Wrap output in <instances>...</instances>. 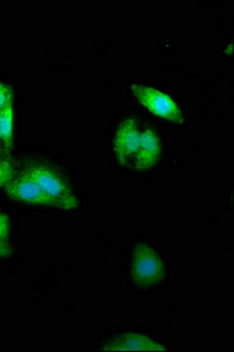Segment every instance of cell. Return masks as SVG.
<instances>
[{
    "mask_svg": "<svg viewBox=\"0 0 234 352\" xmlns=\"http://www.w3.org/2000/svg\"><path fill=\"white\" fill-rule=\"evenodd\" d=\"M23 172L36 181L38 186L59 204L61 209L74 210L77 208L79 202L69 182L65 180L64 176H61L50 166L31 164Z\"/></svg>",
    "mask_w": 234,
    "mask_h": 352,
    "instance_id": "cell-1",
    "label": "cell"
},
{
    "mask_svg": "<svg viewBox=\"0 0 234 352\" xmlns=\"http://www.w3.org/2000/svg\"><path fill=\"white\" fill-rule=\"evenodd\" d=\"M129 272L134 283L151 288L162 283L166 274L165 264L149 244L138 243L134 249Z\"/></svg>",
    "mask_w": 234,
    "mask_h": 352,
    "instance_id": "cell-2",
    "label": "cell"
},
{
    "mask_svg": "<svg viewBox=\"0 0 234 352\" xmlns=\"http://www.w3.org/2000/svg\"><path fill=\"white\" fill-rule=\"evenodd\" d=\"M131 91L138 101L154 116L173 124L185 122V116L177 102L162 91L139 84L131 85Z\"/></svg>",
    "mask_w": 234,
    "mask_h": 352,
    "instance_id": "cell-3",
    "label": "cell"
},
{
    "mask_svg": "<svg viewBox=\"0 0 234 352\" xmlns=\"http://www.w3.org/2000/svg\"><path fill=\"white\" fill-rule=\"evenodd\" d=\"M5 190L8 197L13 200L21 201L24 204H34V206H44L59 208V204L50 197L43 189L38 186L36 181L21 172L19 175L13 176L8 184H5Z\"/></svg>",
    "mask_w": 234,
    "mask_h": 352,
    "instance_id": "cell-4",
    "label": "cell"
},
{
    "mask_svg": "<svg viewBox=\"0 0 234 352\" xmlns=\"http://www.w3.org/2000/svg\"><path fill=\"white\" fill-rule=\"evenodd\" d=\"M139 140L140 129L137 121L129 118L120 122L114 134V155L119 164L129 166L131 160H134L139 146Z\"/></svg>",
    "mask_w": 234,
    "mask_h": 352,
    "instance_id": "cell-5",
    "label": "cell"
},
{
    "mask_svg": "<svg viewBox=\"0 0 234 352\" xmlns=\"http://www.w3.org/2000/svg\"><path fill=\"white\" fill-rule=\"evenodd\" d=\"M105 351H169L170 349L152 337L139 332H124L104 344Z\"/></svg>",
    "mask_w": 234,
    "mask_h": 352,
    "instance_id": "cell-6",
    "label": "cell"
},
{
    "mask_svg": "<svg viewBox=\"0 0 234 352\" xmlns=\"http://www.w3.org/2000/svg\"><path fill=\"white\" fill-rule=\"evenodd\" d=\"M162 144L158 133L152 127H144L140 131V140L137 153L134 157V168L138 170H149L160 160Z\"/></svg>",
    "mask_w": 234,
    "mask_h": 352,
    "instance_id": "cell-7",
    "label": "cell"
},
{
    "mask_svg": "<svg viewBox=\"0 0 234 352\" xmlns=\"http://www.w3.org/2000/svg\"><path fill=\"white\" fill-rule=\"evenodd\" d=\"M14 141V107L8 104L0 112V147L5 159H10Z\"/></svg>",
    "mask_w": 234,
    "mask_h": 352,
    "instance_id": "cell-8",
    "label": "cell"
},
{
    "mask_svg": "<svg viewBox=\"0 0 234 352\" xmlns=\"http://www.w3.org/2000/svg\"><path fill=\"white\" fill-rule=\"evenodd\" d=\"M14 176V166L10 159L0 160V186H5Z\"/></svg>",
    "mask_w": 234,
    "mask_h": 352,
    "instance_id": "cell-9",
    "label": "cell"
},
{
    "mask_svg": "<svg viewBox=\"0 0 234 352\" xmlns=\"http://www.w3.org/2000/svg\"><path fill=\"white\" fill-rule=\"evenodd\" d=\"M13 102V89L8 85L0 81V112Z\"/></svg>",
    "mask_w": 234,
    "mask_h": 352,
    "instance_id": "cell-10",
    "label": "cell"
},
{
    "mask_svg": "<svg viewBox=\"0 0 234 352\" xmlns=\"http://www.w3.org/2000/svg\"><path fill=\"white\" fill-rule=\"evenodd\" d=\"M11 234V221L8 215L0 212V241L8 242Z\"/></svg>",
    "mask_w": 234,
    "mask_h": 352,
    "instance_id": "cell-11",
    "label": "cell"
},
{
    "mask_svg": "<svg viewBox=\"0 0 234 352\" xmlns=\"http://www.w3.org/2000/svg\"><path fill=\"white\" fill-rule=\"evenodd\" d=\"M12 247L10 245L8 242H4V241H0V257L1 258H6L12 255Z\"/></svg>",
    "mask_w": 234,
    "mask_h": 352,
    "instance_id": "cell-12",
    "label": "cell"
},
{
    "mask_svg": "<svg viewBox=\"0 0 234 352\" xmlns=\"http://www.w3.org/2000/svg\"><path fill=\"white\" fill-rule=\"evenodd\" d=\"M1 159H5V157L4 154H3V151H1V147H0V160H1Z\"/></svg>",
    "mask_w": 234,
    "mask_h": 352,
    "instance_id": "cell-13",
    "label": "cell"
},
{
    "mask_svg": "<svg viewBox=\"0 0 234 352\" xmlns=\"http://www.w3.org/2000/svg\"><path fill=\"white\" fill-rule=\"evenodd\" d=\"M1 160H3V159H1Z\"/></svg>",
    "mask_w": 234,
    "mask_h": 352,
    "instance_id": "cell-14",
    "label": "cell"
}]
</instances>
